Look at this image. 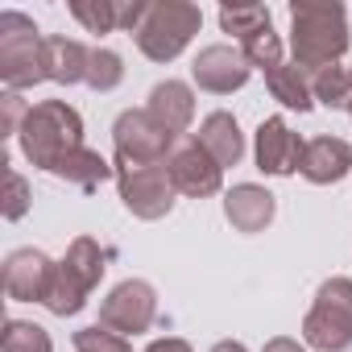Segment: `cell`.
<instances>
[{"label":"cell","instance_id":"1","mask_svg":"<svg viewBox=\"0 0 352 352\" xmlns=\"http://www.w3.org/2000/svg\"><path fill=\"white\" fill-rule=\"evenodd\" d=\"M290 46L294 63L311 75L336 67L348 54V17L340 5H290Z\"/></svg>","mask_w":352,"mask_h":352},{"label":"cell","instance_id":"2","mask_svg":"<svg viewBox=\"0 0 352 352\" xmlns=\"http://www.w3.org/2000/svg\"><path fill=\"white\" fill-rule=\"evenodd\" d=\"M21 153L38 166V170H54L58 157H67L71 149L83 145V120L67 100H42L30 108L25 124H21Z\"/></svg>","mask_w":352,"mask_h":352},{"label":"cell","instance_id":"3","mask_svg":"<svg viewBox=\"0 0 352 352\" xmlns=\"http://www.w3.org/2000/svg\"><path fill=\"white\" fill-rule=\"evenodd\" d=\"M0 79L9 91H25L46 79V38L25 13H0Z\"/></svg>","mask_w":352,"mask_h":352},{"label":"cell","instance_id":"4","mask_svg":"<svg viewBox=\"0 0 352 352\" xmlns=\"http://www.w3.org/2000/svg\"><path fill=\"white\" fill-rule=\"evenodd\" d=\"M104 270H108V249H100L91 236H75L71 249H67V257L58 261V274H54L46 307L54 315H63V319L75 315V311H83L87 294L100 286Z\"/></svg>","mask_w":352,"mask_h":352},{"label":"cell","instance_id":"5","mask_svg":"<svg viewBox=\"0 0 352 352\" xmlns=\"http://www.w3.org/2000/svg\"><path fill=\"white\" fill-rule=\"evenodd\" d=\"M302 340L319 352L352 348V278H327L302 319Z\"/></svg>","mask_w":352,"mask_h":352},{"label":"cell","instance_id":"6","mask_svg":"<svg viewBox=\"0 0 352 352\" xmlns=\"http://www.w3.org/2000/svg\"><path fill=\"white\" fill-rule=\"evenodd\" d=\"M204 25V13L195 5H183V0H166V5H149L141 30H137V46L145 58L153 63H170V58H179L191 38L199 34Z\"/></svg>","mask_w":352,"mask_h":352},{"label":"cell","instance_id":"7","mask_svg":"<svg viewBox=\"0 0 352 352\" xmlns=\"http://www.w3.org/2000/svg\"><path fill=\"white\" fill-rule=\"evenodd\" d=\"M183 137L162 129L145 108H124L112 124V145H116V166H166Z\"/></svg>","mask_w":352,"mask_h":352},{"label":"cell","instance_id":"8","mask_svg":"<svg viewBox=\"0 0 352 352\" xmlns=\"http://www.w3.org/2000/svg\"><path fill=\"white\" fill-rule=\"evenodd\" d=\"M120 199L137 220H162L174 208V183L166 166H116Z\"/></svg>","mask_w":352,"mask_h":352},{"label":"cell","instance_id":"9","mask_svg":"<svg viewBox=\"0 0 352 352\" xmlns=\"http://www.w3.org/2000/svg\"><path fill=\"white\" fill-rule=\"evenodd\" d=\"M153 319H157V290L141 278L112 286L108 298L100 302V327H108L116 336H141L153 327Z\"/></svg>","mask_w":352,"mask_h":352},{"label":"cell","instance_id":"10","mask_svg":"<svg viewBox=\"0 0 352 352\" xmlns=\"http://www.w3.org/2000/svg\"><path fill=\"white\" fill-rule=\"evenodd\" d=\"M166 170H170L174 191L187 195V199H208L224 183V166L199 145V137H183L174 145V153L166 157Z\"/></svg>","mask_w":352,"mask_h":352},{"label":"cell","instance_id":"11","mask_svg":"<svg viewBox=\"0 0 352 352\" xmlns=\"http://www.w3.org/2000/svg\"><path fill=\"white\" fill-rule=\"evenodd\" d=\"M58 265L42 249H13L5 261V290L17 302H46Z\"/></svg>","mask_w":352,"mask_h":352},{"label":"cell","instance_id":"12","mask_svg":"<svg viewBox=\"0 0 352 352\" xmlns=\"http://www.w3.org/2000/svg\"><path fill=\"white\" fill-rule=\"evenodd\" d=\"M191 75H195V83H199L204 91H212V96H232V91H241V87L249 83L253 67H249V58L241 54V46H208V50H199Z\"/></svg>","mask_w":352,"mask_h":352},{"label":"cell","instance_id":"13","mask_svg":"<svg viewBox=\"0 0 352 352\" xmlns=\"http://www.w3.org/2000/svg\"><path fill=\"white\" fill-rule=\"evenodd\" d=\"M302 145L307 141H298V133L282 120V116H270V120H261L257 124V170L261 174H294L298 170V162H302Z\"/></svg>","mask_w":352,"mask_h":352},{"label":"cell","instance_id":"14","mask_svg":"<svg viewBox=\"0 0 352 352\" xmlns=\"http://www.w3.org/2000/svg\"><path fill=\"white\" fill-rule=\"evenodd\" d=\"M352 170V145L340 141V137H315L302 145V162H298V174L315 187H331L340 183L344 174Z\"/></svg>","mask_w":352,"mask_h":352},{"label":"cell","instance_id":"15","mask_svg":"<svg viewBox=\"0 0 352 352\" xmlns=\"http://www.w3.org/2000/svg\"><path fill=\"white\" fill-rule=\"evenodd\" d=\"M145 112H149L162 129H170L174 137H183V133L191 129V120H195V91H191L187 83H179V79H166V83H157V87L149 91Z\"/></svg>","mask_w":352,"mask_h":352},{"label":"cell","instance_id":"16","mask_svg":"<svg viewBox=\"0 0 352 352\" xmlns=\"http://www.w3.org/2000/svg\"><path fill=\"white\" fill-rule=\"evenodd\" d=\"M224 216L236 232H261L274 220V195L257 183H236L224 195Z\"/></svg>","mask_w":352,"mask_h":352},{"label":"cell","instance_id":"17","mask_svg":"<svg viewBox=\"0 0 352 352\" xmlns=\"http://www.w3.org/2000/svg\"><path fill=\"white\" fill-rule=\"evenodd\" d=\"M87 63L91 50L75 38H46V79L50 83H87Z\"/></svg>","mask_w":352,"mask_h":352},{"label":"cell","instance_id":"18","mask_svg":"<svg viewBox=\"0 0 352 352\" xmlns=\"http://www.w3.org/2000/svg\"><path fill=\"white\" fill-rule=\"evenodd\" d=\"M199 145L220 162V166H236L245 157V133L236 124L232 112H212L204 124H199Z\"/></svg>","mask_w":352,"mask_h":352},{"label":"cell","instance_id":"19","mask_svg":"<svg viewBox=\"0 0 352 352\" xmlns=\"http://www.w3.org/2000/svg\"><path fill=\"white\" fill-rule=\"evenodd\" d=\"M50 174H54V179H63V183H71V187H79V191H100V183L112 179V166H108L96 149L79 145V149H71L67 157H58Z\"/></svg>","mask_w":352,"mask_h":352},{"label":"cell","instance_id":"20","mask_svg":"<svg viewBox=\"0 0 352 352\" xmlns=\"http://www.w3.org/2000/svg\"><path fill=\"white\" fill-rule=\"evenodd\" d=\"M315 75L311 71H302L298 63H282L278 71H270L265 75V87H270V96L282 104V108H294V112H307L311 104H315V83H311Z\"/></svg>","mask_w":352,"mask_h":352},{"label":"cell","instance_id":"21","mask_svg":"<svg viewBox=\"0 0 352 352\" xmlns=\"http://www.w3.org/2000/svg\"><path fill=\"white\" fill-rule=\"evenodd\" d=\"M241 54L249 58V67H257V71H278L286 58H282V38L274 34V21L270 25H261L257 34H249L245 42H241Z\"/></svg>","mask_w":352,"mask_h":352},{"label":"cell","instance_id":"22","mask_svg":"<svg viewBox=\"0 0 352 352\" xmlns=\"http://www.w3.org/2000/svg\"><path fill=\"white\" fill-rule=\"evenodd\" d=\"M71 17L87 34H112V30H120V5H116V0H71Z\"/></svg>","mask_w":352,"mask_h":352},{"label":"cell","instance_id":"23","mask_svg":"<svg viewBox=\"0 0 352 352\" xmlns=\"http://www.w3.org/2000/svg\"><path fill=\"white\" fill-rule=\"evenodd\" d=\"M0 352H54L50 331L30 323V319H9L5 336H0Z\"/></svg>","mask_w":352,"mask_h":352},{"label":"cell","instance_id":"24","mask_svg":"<svg viewBox=\"0 0 352 352\" xmlns=\"http://www.w3.org/2000/svg\"><path fill=\"white\" fill-rule=\"evenodd\" d=\"M315 100L327 108H348L352 112V67H327L315 79Z\"/></svg>","mask_w":352,"mask_h":352},{"label":"cell","instance_id":"25","mask_svg":"<svg viewBox=\"0 0 352 352\" xmlns=\"http://www.w3.org/2000/svg\"><path fill=\"white\" fill-rule=\"evenodd\" d=\"M220 25H224V34H236V42H245L249 34L270 25V9L265 5H224L220 9Z\"/></svg>","mask_w":352,"mask_h":352},{"label":"cell","instance_id":"26","mask_svg":"<svg viewBox=\"0 0 352 352\" xmlns=\"http://www.w3.org/2000/svg\"><path fill=\"white\" fill-rule=\"evenodd\" d=\"M120 79H124L120 54L96 46V50H91V63H87V87H91V91H112V87H120Z\"/></svg>","mask_w":352,"mask_h":352},{"label":"cell","instance_id":"27","mask_svg":"<svg viewBox=\"0 0 352 352\" xmlns=\"http://www.w3.org/2000/svg\"><path fill=\"white\" fill-rule=\"evenodd\" d=\"M75 352H133L129 348V340L124 336H116V331H108V327H83V331H75Z\"/></svg>","mask_w":352,"mask_h":352},{"label":"cell","instance_id":"28","mask_svg":"<svg viewBox=\"0 0 352 352\" xmlns=\"http://www.w3.org/2000/svg\"><path fill=\"white\" fill-rule=\"evenodd\" d=\"M5 183H9V195H5V220H21L30 212V183L9 166L5 170Z\"/></svg>","mask_w":352,"mask_h":352},{"label":"cell","instance_id":"29","mask_svg":"<svg viewBox=\"0 0 352 352\" xmlns=\"http://www.w3.org/2000/svg\"><path fill=\"white\" fill-rule=\"evenodd\" d=\"M0 108H5V120H0V133H5V137L21 133V124H25V116H30V104L21 100V91H5Z\"/></svg>","mask_w":352,"mask_h":352},{"label":"cell","instance_id":"30","mask_svg":"<svg viewBox=\"0 0 352 352\" xmlns=\"http://www.w3.org/2000/svg\"><path fill=\"white\" fill-rule=\"evenodd\" d=\"M145 352H195L187 340H179V336H166V340H153Z\"/></svg>","mask_w":352,"mask_h":352},{"label":"cell","instance_id":"31","mask_svg":"<svg viewBox=\"0 0 352 352\" xmlns=\"http://www.w3.org/2000/svg\"><path fill=\"white\" fill-rule=\"evenodd\" d=\"M261 352H307V348H302L298 340H286V336H278V340H270Z\"/></svg>","mask_w":352,"mask_h":352},{"label":"cell","instance_id":"32","mask_svg":"<svg viewBox=\"0 0 352 352\" xmlns=\"http://www.w3.org/2000/svg\"><path fill=\"white\" fill-rule=\"evenodd\" d=\"M212 352H249V348H245V344H236V340H220Z\"/></svg>","mask_w":352,"mask_h":352}]
</instances>
